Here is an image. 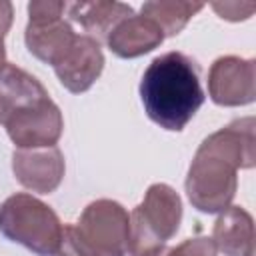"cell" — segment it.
I'll use <instances>...</instances> for the list:
<instances>
[{
	"instance_id": "cell-1",
	"label": "cell",
	"mask_w": 256,
	"mask_h": 256,
	"mask_svg": "<svg viewBox=\"0 0 256 256\" xmlns=\"http://www.w3.org/2000/svg\"><path fill=\"white\" fill-rule=\"evenodd\" d=\"M254 118H240L212 132L198 146L188 174L186 196L204 214H220L236 196L238 170H250L256 162Z\"/></svg>"
},
{
	"instance_id": "cell-2",
	"label": "cell",
	"mask_w": 256,
	"mask_h": 256,
	"mask_svg": "<svg viewBox=\"0 0 256 256\" xmlns=\"http://www.w3.org/2000/svg\"><path fill=\"white\" fill-rule=\"evenodd\" d=\"M198 64L184 52L156 56L142 74L140 100L146 116L160 128L180 132L204 104Z\"/></svg>"
},
{
	"instance_id": "cell-3",
	"label": "cell",
	"mask_w": 256,
	"mask_h": 256,
	"mask_svg": "<svg viewBox=\"0 0 256 256\" xmlns=\"http://www.w3.org/2000/svg\"><path fill=\"white\" fill-rule=\"evenodd\" d=\"M64 224L40 198L16 192L0 204V234L38 256H54Z\"/></svg>"
},
{
	"instance_id": "cell-4",
	"label": "cell",
	"mask_w": 256,
	"mask_h": 256,
	"mask_svg": "<svg viewBox=\"0 0 256 256\" xmlns=\"http://www.w3.org/2000/svg\"><path fill=\"white\" fill-rule=\"evenodd\" d=\"M182 222V198L164 182L148 186L142 202L130 214V256H150L176 236Z\"/></svg>"
},
{
	"instance_id": "cell-5",
	"label": "cell",
	"mask_w": 256,
	"mask_h": 256,
	"mask_svg": "<svg viewBox=\"0 0 256 256\" xmlns=\"http://www.w3.org/2000/svg\"><path fill=\"white\" fill-rule=\"evenodd\" d=\"M66 2L34 0L28 4V24L24 28V42L28 52L44 64L54 66L66 50L74 44L76 32L64 20Z\"/></svg>"
},
{
	"instance_id": "cell-6",
	"label": "cell",
	"mask_w": 256,
	"mask_h": 256,
	"mask_svg": "<svg viewBox=\"0 0 256 256\" xmlns=\"http://www.w3.org/2000/svg\"><path fill=\"white\" fill-rule=\"evenodd\" d=\"M76 228L98 256L128 254L130 214L120 202L110 198L90 202L82 210Z\"/></svg>"
},
{
	"instance_id": "cell-7",
	"label": "cell",
	"mask_w": 256,
	"mask_h": 256,
	"mask_svg": "<svg viewBox=\"0 0 256 256\" xmlns=\"http://www.w3.org/2000/svg\"><path fill=\"white\" fill-rule=\"evenodd\" d=\"M208 96L216 106H246L256 100V62L234 54L220 56L208 70Z\"/></svg>"
},
{
	"instance_id": "cell-8",
	"label": "cell",
	"mask_w": 256,
	"mask_h": 256,
	"mask_svg": "<svg viewBox=\"0 0 256 256\" xmlns=\"http://www.w3.org/2000/svg\"><path fill=\"white\" fill-rule=\"evenodd\" d=\"M12 172L14 178L30 192L50 194L54 192L66 172L64 154L58 146L46 148H16L12 152Z\"/></svg>"
},
{
	"instance_id": "cell-9",
	"label": "cell",
	"mask_w": 256,
	"mask_h": 256,
	"mask_svg": "<svg viewBox=\"0 0 256 256\" xmlns=\"http://www.w3.org/2000/svg\"><path fill=\"white\" fill-rule=\"evenodd\" d=\"M60 84L72 92L82 94L92 88V84L100 78L104 70V54L100 44L86 36L78 34L74 44L66 50V54L52 66Z\"/></svg>"
},
{
	"instance_id": "cell-10",
	"label": "cell",
	"mask_w": 256,
	"mask_h": 256,
	"mask_svg": "<svg viewBox=\"0 0 256 256\" xmlns=\"http://www.w3.org/2000/svg\"><path fill=\"white\" fill-rule=\"evenodd\" d=\"M4 130L12 144L20 150L56 146L64 130V118L54 100L24 112L4 124Z\"/></svg>"
},
{
	"instance_id": "cell-11",
	"label": "cell",
	"mask_w": 256,
	"mask_h": 256,
	"mask_svg": "<svg viewBox=\"0 0 256 256\" xmlns=\"http://www.w3.org/2000/svg\"><path fill=\"white\" fill-rule=\"evenodd\" d=\"M50 98L44 84L24 68L6 62L0 68V124L30 112Z\"/></svg>"
},
{
	"instance_id": "cell-12",
	"label": "cell",
	"mask_w": 256,
	"mask_h": 256,
	"mask_svg": "<svg viewBox=\"0 0 256 256\" xmlns=\"http://www.w3.org/2000/svg\"><path fill=\"white\" fill-rule=\"evenodd\" d=\"M164 42L162 30L142 14H130L120 20L106 38V46L118 58L130 60L144 56Z\"/></svg>"
},
{
	"instance_id": "cell-13",
	"label": "cell",
	"mask_w": 256,
	"mask_h": 256,
	"mask_svg": "<svg viewBox=\"0 0 256 256\" xmlns=\"http://www.w3.org/2000/svg\"><path fill=\"white\" fill-rule=\"evenodd\" d=\"M212 242L224 256H254V218L242 206H228L212 226Z\"/></svg>"
},
{
	"instance_id": "cell-14",
	"label": "cell",
	"mask_w": 256,
	"mask_h": 256,
	"mask_svg": "<svg viewBox=\"0 0 256 256\" xmlns=\"http://www.w3.org/2000/svg\"><path fill=\"white\" fill-rule=\"evenodd\" d=\"M68 18L76 22L86 36L94 38L98 44L106 42L112 28L124 20L126 16L134 14L132 6L124 2H110V0H94V2H72L66 6Z\"/></svg>"
},
{
	"instance_id": "cell-15",
	"label": "cell",
	"mask_w": 256,
	"mask_h": 256,
	"mask_svg": "<svg viewBox=\"0 0 256 256\" xmlns=\"http://www.w3.org/2000/svg\"><path fill=\"white\" fill-rule=\"evenodd\" d=\"M204 8L202 2H180V0H152L144 2L140 14L150 18L166 36L180 34L192 16Z\"/></svg>"
},
{
	"instance_id": "cell-16",
	"label": "cell",
	"mask_w": 256,
	"mask_h": 256,
	"mask_svg": "<svg viewBox=\"0 0 256 256\" xmlns=\"http://www.w3.org/2000/svg\"><path fill=\"white\" fill-rule=\"evenodd\" d=\"M218 250L208 236H194L182 240L178 246H162L150 256H216Z\"/></svg>"
},
{
	"instance_id": "cell-17",
	"label": "cell",
	"mask_w": 256,
	"mask_h": 256,
	"mask_svg": "<svg viewBox=\"0 0 256 256\" xmlns=\"http://www.w3.org/2000/svg\"><path fill=\"white\" fill-rule=\"evenodd\" d=\"M54 256H98L94 248L82 238L76 224H64L58 252Z\"/></svg>"
},
{
	"instance_id": "cell-18",
	"label": "cell",
	"mask_w": 256,
	"mask_h": 256,
	"mask_svg": "<svg viewBox=\"0 0 256 256\" xmlns=\"http://www.w3.org/2000/svg\"><path fill=\"white\" fill-rule=\"evenodd\" d=\"M210 8H212L222 20L240 22V20H248V18L254 14L256 4H254V2H212Z\"/></svg>"
},
{
	"instance_id": "cell-19",
	"label": "cell",
	"mask_w": 256,
	"mask_h": 256,
	"mask_svg": "<svg viewBox=\"0 0 256 256\" xmlns=\"http://www.w3.org/2000/svg\"><path fill=\"white\" fill-rule=\"evenodd\" d=\"M14 20V6L8 0H0V36H6Z\"/></svg>"
},
{
	"instance_id": "cell-20",
	"label": "cell",
	"mask_w": 256,
	"mask_h": 256,
	"mask_svg": "<svg viewBox=\"0 0 256 256\" xmlns=\"http://www.w3.org/2000/svg\"><path fill=\"white\" fill-rule=\"evenodd\" d=\"M6 64V46H4V36H0V68Z\"/></svg>"
}]
</instances>
